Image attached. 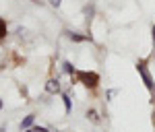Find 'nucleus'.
I'll use <instances>...</instances> for the list:
<instances>
[{"label": "nucleus", "mask_w": 155, "mask_h": 132, "mask_svg": "<svg viewBox=\"0 0 155 132\" xmlns=\"http://www.w3.org/2000/svg\"><path fill=\"white\" fill-rule=\"evenodd\" d=\"M77 81L79 83H83L87 89H97V85H99V74L97 72H89V70H77Z\"/></svg>", "instance_id": "nucleus-1"}, {"label": "nucleus", "mask_w": 155, "mask_h": 132, "mask_svg": "<svg viewBox=\"0 0 155 132\" xmlns=\"http://www.w3.org/2000/svg\"><path fill=\"white\" fill-rule=\"evenodd\" d=\"M137 70H139V74H141L145 87H147L149 91H153L155 85H153V76H151V72H149V68H147V62H145V60H139V62H137Z\"/></svg>", "instance_id": "nucleus-2"}, {"label": "nucleus", "mask_w": 155, "mask_h": 132, "mask_svg": "<svg viewBox=\"0 0 155 132\" xmlns=\"http://www.w3.org/2000/svg\"><path fill=\"white\" fill-rule=\"evenodd\" d=\"M46 91H48V93H58V91H60L58 81H56V79H50L48 85H46Z\"/></svg>", "instance_id": "nucleus-3"}, {"label": "nucleus", "mask_w": 155, "mask_h": 132, "mask_svg": "<svg viewBox=\"0 0 155 132\" xmlns=\"http://www.w3.org/2000/svg\"><path fill=\"white\" fill-rule=\"evenodd\" d=\"M33 120H35V114H29L23 122H21V130H27V128H31L33 126Z\"/></svg>", "instance_id": "nucleus-4"}, {"label": "nucleus", "mask_w": 155, "mask_h": 132, "mask_svg": "<svg viewBox=\"0 0 155 132\" xmlns=\"http://www.w3.org/2000/svg\"><path fill=\"white\" fill-rule=\"evenodd\" d=\"M68 37H71L72 41H77V43H81V41H91V35H79V33H68Z\"/></svg>", "instance_id": "nucleus-5"}, {"label": "nucleus", "mask_w": 155, "mask_h": 132, "mask_svg": "<svg viewBox=\"0 0 155 132\" xmlns=\"http://www.w3.org/2000/svg\"><path fill=\"white\" fill-rule=\"evenodd\" d=\"M6 33H8V31H6V21H4V19L0 17V41H2V39L6 37Z\"/></svg>", "instance_id": "nucleus-6"}, {"label": "nucleus", "mask_w": 155, "mask_h": 132, "mask_svg": "<svg viewBox=\"0 0 155 132\" xmlns=\"http://www.w3.org/2000/svg\"><path fill=\"white\" fill-rule=\"evenodd\" d=\"M62 101H64V109H66V114H71V109H72L71 97H68V95H62Z\"/></svg>", "instance_id": "nucleus-7"}, {"label": "nucleus", "mask_w": 155, "mask_h": 132, "mask_svg": "<svg viewBox=\"0 0 155 132\" xmlns=\"http://www.w3.org/2000/svg\"><path fill=\"white\" fill-rule=\"evenodd\" d=\"M62 66H64V72H66V74H74V66H72L71 62H64V64H62Z\"/></svg>", "instance_id": "nucleus-8"}, {"label": "nucleus", "mask_w": 155, "mask_h": 132, "mask_svg": "<svg viewBox=\"0 0 155 132\" xmlns=\"http://www.w3.org/2000/svg\"><path fill=\"white\" fill-rule=\"evenodd\" d=\"M25 132H48L46 126H31V128H27Z\"/></svg>", "instance_id": "nucleus-9"}, {"label": "nucleus", "mask_w": 155, "mask_h": 132, "mask_svg": "<svg viewBox=\"0 0 155 132\" xmlns=\"http://www.w3.org/2000/svg\"><path fill=\"white\" fill-rule=\"evenodd\" d=\"M87 118H91L93 122L99 120V118H97V111H95V109H89V111H87Z\"/></svg>", "instance_id": "nucleus-10"}, {"label": "nucleus", "mask_w": 155, "mask_h": 132, "mask_svg": "<svg viewBox=\"0 0 155 132\" xmlns=\"http://www.w3.org/2000/svg\"><path fill=\"white\" fill-rule=\"evenodd\" d=\"M50 4H52V6H60V4H62V0H50Z\"/></svg>", "instance_id": "nucleus-11"}, {"label": "nucleus", "mask_w": 155, "mask_h": 132, "mask_svg": "<svg viewBox=\"0 0 155 132\" xmlns=\"http://www.w3.org/2000/svg\"><path fill=\"white\" fill-rule=\"evenodd\" d=\"M151 35H153V41H155V25L151 27Z\"/></svg>", "instance_id": "nucleus-12"}, {"label": "nucleus", "mask_w": 155, "mask_h": 132, "mask_svg": "<svg viewBox=\"0 0 155 132\" xmlns=\"http://www.w3.org/2000/svg\"><path fill=\"white\" fill-rule=\"evenodd\" d=\"M0 109H2V99H0Z\"/></svg>", "instance_id": "nucleus-13"}]
</instances>
